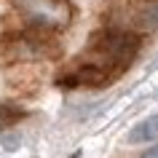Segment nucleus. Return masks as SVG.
Returning a JSON list of instances; mask_svg holds the SVG:
<instances>
[{"label":"nucleus","mask_w":158,"mask_h":158,"mask_svg":"<svg viewBox=\"0 0 158 158\" xmlns=\"http://www.w3.org/2000/svg\"><path fill=\"white\" fill-rule=\"evenodd\" d=\"M113 27L129 30V32H150L158 24V6L156 3H126L121 8L113 11Z\"/></svg>","instance_id":"obj_3"},{"label":"nucleus","mask_w":158,"mask_h":158,"mask_svg":"<svg viewBox=\"0 0 158 158\" xmlns=\"http://www.w3.org/2000/svg\"><path fill=\"white\" fill-rule=\"evenodd\" d=\"M22 115L16 107H11V105H0V129H6V126H11L16 118Z\"/></svg>","instance_id":"obj_5"},{"label":"nucleus","mask_w":158,"mask_h":158,"mask_svg":"<svg viewBox=\"0 0 158 158\" xmlns=\"http://www.w3.org/2000/svg\"><path fill=\"white\" fill-rule=\"evenodd\" d=\"M142 158H158V145H156V148H150V150H148V153H145Z\"/></svg>","instance_id":"obj_6"},{"label":"nucleus","mask_w":158,"mask_h":158,"mask_svg":"<svg viewBox=\"0 0 158 158\" xmlns=\"http://www.w3.org/2000/svg\"><path fill=\"white\" fill-rule=\"evenodd\" d=\"M14 6L24 16V22L32 24L35 30L59 32V30L70 27V22H73L70 0H14Z\"/></svg>","instance_id":"obj_2"},{"label":"nucleus","mask_w":158,"mask_h":158,"mask_svg":"<svg viewBox=\"0 0 158 158\" xmlns=\"http://www.w3.org/2000/svg\"><path fill=\"white\" fill-rule=\"evenodd\" d=\"M156 139H158V115H150L145 121H139L131 131L126 134L129 145H145V142H156Z\"/></svg>","instance_id":"obj_4"},{"label":"nucleus","mask_w":158,"mask_h":158,"mask_svg":"<svg viewBox=\"0 0 158 158\" xmlns=\"http://www.w3.org/2000/svg\"><path fill=\"white\" fill-rule=\"evenodd\" d=\"M139 51V35L129 30H102L91 35L86 51L75 59V64L62 73L59 86H105L123 73Z\"/></svg>","instance_id":"obj_1"}]
</instances>
